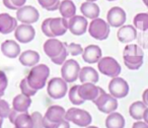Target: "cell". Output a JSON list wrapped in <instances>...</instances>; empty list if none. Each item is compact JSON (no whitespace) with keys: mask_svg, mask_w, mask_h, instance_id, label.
I'll use <instances>...</instances> for the list:
<instances>
[{"mask_svg":"<svg viewBox=\"0 0 148 128\" xmlns=\"http://www.w3.org/2000/svg\"><path fill=\"white\" fill-rule=\"evenodd\" d=\"M49 75L50 68L46 64H37L31 69L29 75L27 76V79L31 87L40 91L44 89V87L46 85Z\"/></svg>","mask_w":148,"mask_h":128,"instance_id":"1","label":"cell"},{"mask_svg":"<svg viewBox=\"0 0 148 128\" xmlns=\"http://www.w3.org/2000/svg\"><path fill=\"white\" fill-rule=\"evenodd\" d=\"M92 103L97 107V109L105 114H110L112 112H115L118 109V101L116 98L112 95L106 93L103 89L99 87V94L97 97L92 101Z\"/></svg>","mask_w":148,"mask_h":128,"instance_id":"2","label":"cell"},{"mask_svg":"<svg viewBox=\"0 0 148 128\" xmlns=\"http://www.w3.org/2000/svg\"><path fill=\"white\" fill-rule=\"evenodd\" d=\"M64 119L69 122H72L73 124L79 126V127H86V126L90 125L91 121H92L91 115L88 112L82 109H78V108L68 109V111H66L65 113Z\"/></svg>","mask_w":148,"mask_h":128,"instance_id":"3","label":"cell"},{"mask_svg":"<svg viewBox=\"0 0 148 128\" xmlns=\"http://www.w3.org/2000/svg\"><path fill=\"white\" fill-rule=\"evenodd\" d=\"M87 30H88L89 35L93 39L99 40V41H103V40L108 39L110 36V33H111L110 25L107 23V21L99 19V17L91 19Z\"/></svg>","mask_w":148,"mask_h":128,"instance_id":"4","label":"cell"},{"mask_svg":"<svg viewBox=\"0 0 148 128\" xmlns=\"http://www.w3.org/2000/svg\"><path fill=\"white\" fill-rule=\"evenodd\" d=\"M97 68L101 74L109 77H117L121 73V65L113 57H101L97 62Z\"/></svg>","mask_w":148,"mask_h":128,"instance_id":"5","label":"cell"},{"mask_svg":"<svg viewBox=\"0 0 148 128\" xmlns=\"http://www.w3.org/2000/svg\"><path fill=\"white\" fill-rule=\"evenodd\" d=\"M68 92L67 83L62 77H53L50 79L47 85V93L50 98L60 100L66 96Z\"/></svg>","mask_w":148,"mask_h":128,"instance_id":"6","label":"cell"},{"mask_svg":"<svg viewBox=\"0 0 148 128\" xmlns=\"http://www.w3.org/2000/svg\"><path fill=\"white\" fill-rule=\"evenodd\" d=\"M80 65L74 59H68L62 64L61 68V77L67 83H72L76 81L79 76Z\"/></svg>","mask_w":148,"mask_h":128,"instance_id":"7","label":"cell"},{"mask_svg":"<svg viewBox=\"0 0 148 128\" xmlns=\"http://www.w3.org/2000/svg\"><path fill=\"white\" fill-rule=\"evenodd\" d=\"M40 19V13L36 7L32 5H23L16 9V19L21 23L33 25Z\"/></svg>","mask_w":148,"mask_h":128,"instance_id":"8","label":"cell"},{"mask_svg":"<svg viewBox=\"0 0 148 128\" xmlns=\"http://www.w3.org/2000/svg\"><path fill=\"white\" fill-rule=\"evenodd\" d=\"M109 93L116 99H123L129 94V85L122 77H113L109 83Z\"/></svg>","mask_w":148,"mask_h":128,"instance_id":"9","label":"cell"},{"mask_svg":"<svg viewBox=\"0 0 148 128\" xmlns=\"http://www.w3.org/2000/svg\"><path fill=\"white\" fill-rule=\"evenodd\" d=\"M88 28L87 19L83 15H73L68 19V30L74 36H82L85 34Z\"/></svg>","mask_w":148,"mask_h":128,"instance_id":"10","label":"cell"},{"mask_svg":"<svg viewBox=\"0 0 148 128\" xmlns=\"http://www.w3.org/2000/svg\"><path fill=\"white\" fill-rule=\"evenodd\" d=\"M14 37L15 40L21 44L31 43L36 37V31L32 25L21 23L14 30Z\"/></svg>","mask_w":148,"mask_h":128,"instance_id":"11","label":"cell"},{"mask_svg":"<svg viewBox=\"0 0 148 128\" xmlns=\"http://www.w3.org/2000/svg\"><path fill=\"white\" fill-rule=\"evenodd\" d=\"M127 21L126 11L122 7L114 6L107 13V23L112 28H120Z\"/></svg>","mask_w":148,"mask_h":128,"instance_id":"12","label":"cell"},{"mask_svg":"<svg viewBox=\"0 0 148 128\" xmlns=\"http://www.w3.org/2000/svg\"><path fill=\"white\" fill-rule=\"evenodd\" d=\"M137 29L132 25H123L119 28L117 38L121 43L129 44L137 38Z\"/></svg>","mask_w":148,"mask_h":128,"instance_id":"13","label":"cell"},{"mask_svg":"<svg viewBox=\"0 0 148 128\" xmlns=\"http://www.w3.org/2000/svg\"><path fill=\"white\" fill-rule=\"evenodd\" d=\"M65 48L64 44L62 42H60L59 40L55 39V38H50L49 40L44 43L43 49L45 54L50 58L57 57Z\"/></svg>","mask_w":148,"mask_h":128,"instance_id":"14","label":"cell"},{"mask_svg":"<svg viewBox=\"0 0 148 128\" xmlns=\"http://www.w3.org/2000/svg\"><path fill=\"white\" fill-rule=\"evenodd\" d=\"M17 27V19L8 13H0V34L8 35Z\"/></svg>","mask_w":148,"mask_h":128,"instance_id":"15","label":"cell"},{"mask_svg":"<svg viewBox=\"0 0 148 128\" xmlns=\"http://www.w3.org/2000/svg\"><path fill=\"white\" fill-rule=\"evenodd\" d=\"M81 55H82V59L85 62L89 64H95L97 63L99 60L101 58L103 52H101V47H99L97 45H89L83 49Z\"/></svg>","mask_w":148,"mask_h":128,"instance_id":"16","label":"cell"},{"mask_svg":"<svg viewBox=\"0 0 148 128\" xmlns=\"http://www.w3.org/2000/svg\"><path fill=\"white\" fill-rule=\"evenodd\" d=\"M50 29L54 37H61L65 35L68 30V19L54 17L50 19Z\"/></svg>","mask_w":148,"mask_h":128,"instance_id":"17","label":"cell"},{"mask_svg":"<svg viewBox=\"0 0 148 128\" xmlns=\"http://www.w3.org/2000/svg\"><path fill=\"white\" fill-rule=\"evenodd\" d=\"M79 96L84 101H91L92 102L99 94V87L95 85V83H85L79 85L78 87Z\"/></svg>","mask_w":148,"mask_h":128,"instance_id":"18","label":"cell"},{"mask_svg":"<svg viewBox=\"0 0 148 128\" xmlns=\"http://www.w3.org/2000/svg\"><path fill=\"white\" fill-rule=\"evenodd\" d=\"M1 52L5 57L14 59L21 54V46L16 41L6 40L1 44Z\"/></svg>","mask_w":148,"mask_h":128,"instance_id":"19","label":"cell"},{"mask_svg":"<svg viewBox=\"0 0 148 128\" xmlns=\"http://www.w3.org/2000/svg\"><path fill=\"white\" fill-rule=\"evenodd\" d=\"M19 62L25 67H33L40 61V54L34 50H25L19 54Z\"/></svg>","mask_w":148,"mask_h":128,"instance_id":"20","label":"cell"},{"mask_svg":"<svg viewBox=\"0 0 148 128\" xmlns=\"http://www.w3.org/2000/svg\"><path fill=\"white\" fill-rule=\"evenodd\" d=\"M65 113H66V110L63 107L55 105L48 108L44 117L49 120V121L53 122V123H59L62 120H64Z\"/></svg>","mask_w":148,"mask_h":128,"instance_id":"21","label":"cell"},{"mask_svg":"<svg viewBox=\"0 0 148 128\" xmlns=\"http://www.w3.org/2000/svg\"><path fill=\"white\" fill-rule=\"evenodd\" d=\"M80 11L84 17L88 19H95L99 17L101 13V9L99 6L95 2H90V1H85L81 4Z\"/></svg>","mask_w":148,"mask_h":128,"instance_id":"22","label":"cell"},{"mask_svg":"<svg viewBox=\"0 0 148 128\" xmlns=\"http://www.w3.org/2000/svg\"><path fill=\"white\" fill-rule=\"evenodd\" d=\"M32 105V99L31 97L23 95V94H19L16 97H14L12 101V109H14L18 113H25L27 112L29 108Z\"/></svg>","mask_w":148,"mask_h":128,"instance_id":"23","label":"cell"},{"mask_svg":"<svg viewBox=\"0 0 148 128\" xmlns=\"http://www.w3.org/2000/svg\"><path fill=\"white\" fill-rule=\"evenodd\" d=\"M78 78L81 81V83H97L99 79V72L95 68H92L90 66H85L83 68H80Z\"/></svg>","mask_w":148,"mask_h":128,"instance_id":"24","label":"cell"},{"mask_svg":"<svg viewBox=\"0 0 148 128\" xmlns=\"http://www.w3.org/2000/svg\"><path fill=\"white\" fill-rule=\"evenodd\" d=\"M58 10L62 17L70 19L76 14V5L74 4V2L71 0H63V1H60Z\"/></svg>","mask_w":148,"mask_h":128,"instance_id":"25","label":"cell"},{"mask_svg":"<svg viewBox=\"0 0 148 128\" xmlns=\"http://www.w3.org/2000/svg\"><path fill=\"white\" fill-rule=\"evenodd\" d=\"M125 118L118 112H112L106 119L107 128H124L125 127Z\"/></svg>","mask_w":148,"mask_h":128,"instance_id":"26","label":"cell"},{"mask_svg":"<svg viewBox=\"0 0 148 128\" xmlns=\"http://www.w3.org/2000/svg\"><path fill=\"white\" fill-rule=\"evenodd\" d=\"M146 108H147V106L142 101L134 102L133 104H131V106L129 108V114L133 119L139 121V120L143 119V115Z\"/></svg>","mask_w":148,"mask_h":128,"instance_id":"27","label":"cell"},{"mask_svg":"<svg viewBox=\"0 0 148 128\" xmlns=\"http://www.w3.org/2000/svg\"><path fill=\"white\" fill-rule=\"evenodd\" d=\"M13 125L15 128H33V119L32 116L27 112L18 113L17 117L15 118Z\"/></svg>","mask_w":148,"mask_h":128,"instance_id":"28","label":"cell"},{"mask_svg":"<svg viewBox=\"0 0 148 128\" xmlns=\"http://www.w3.org/2000/svg\"><path fill=\"white\" fill-rule=\"evenodd\" d=\"M133 25L140 32L148 30V12H141L135 15L133 19Z\"/></svg>","mask_w":148,"mask_h":128,"instance_id":"29","label":"cell"},{"mask_svg":"<svg viewBox=\"0 0 148 128\" xmlns=\"http://www.w3.org/2000/svg\"><path fill=\"white\" fill-rule=\"evenodd\" d=\"M123 56L129 57H137V56H144L143 49L139 45L136 44H128L123 51Z\"/></svg>","mask_w":148,"mask_h":128,"instance_id":"30","label":"cell"},{"mask_svg":"<svg viewBox=\"0 0 148 128\" xmlns=\"http://www.w3.org/2000/svg\"><path fill=\"white\" fill-rule=\"evenodd\" d=\"M78 87L79 85H73L71 89H69V93H68V96H69V100L73 105L75 106H79L82 105L84 103V100H82L79 96L78 93Z\"/></svg>","mask_w":148,"mask_h":128,"instance_id":"31","label":"cell"},{"mask_svg":"<svg viewBox=\"0 0 148 128\" xmlns=\"http://www.w3.org/2000/svg\"><path fill=\"white\" fill-rule=\"evenodd\" d=\"M39 4L48 11H55L59 8L60 0H38Z\"/></svg>","mask_w":148,"mask_h":128,"instance_id":"32","label":"cell"},{"mask_svg":"<svg viewBox=\"0 0 148 128\" xmlns=\"http://www.w3.org/2000/svg\"><path fill=\"white\" fill-rule=\"evenodd\" d=\"M19 89H21V94L27 96V97H33V96H35L38 92L37 89L31 87V85H29V83H27V77L23 78V81H21V83H19Z\"/></svg>","mask_w":148,"mask_h":128,"instance_id":"33","label":"cell"},{"mask_svg":"<svg viewBox=\"0 0 148 128\" xmlns=\"http://www.w3.org/2000/svg\"><path fill=\"white\" fill-rule=\"evenodd\" d=\"M64 46H65L68 54H70V55H72V56H78V55H80V54H82V52H83V48L81 47V45H79V44L64 43Z\"/></svg>","mask_w":148,"mask_h":128,"instance_id":"34","label":"cell"},{"mask_svg":"<svg viewBox=\"0 0 148 128\" xmlns=\"http://www.w3.org/2000/svg\"><path fill=\"white\" fill-rule=\"evenodd\" d=\"M137 42L138 45L142 48V49L148 50V30L147 31H142L137 35Z\"/></svg>","mask_w":148,"mask_h":128,"instance_id":"35","label":"cell"},{"mask_svg":"<svg viewBox=\"0 0 148 128\" xmlns=\"http://www.w3.org/2000/svg\"><path fill=\"white\" fill-rule=\"evenodd\" d=\"M10 106L5 100H2L0 98V117L1 118H8V115L10 113Z\"/></svg>","mask_w":148,"mask_h":128,"instance_id":"36","label":"cell"},{"mask_svg":"<svg viewBox=\"0 0 148 128\" xmlns=\"http://www.w3.org/2000/svg\"><path fill=\"white\" fill-rule=\"evenodd\" d=\"M31 116L33 119V128H44L43 115L40 112H34Z\"/></svg>","mask_w":148,"mask_h":128,"instance_id":"37","label":"cell"},{"mask_svg":"<svg viewBox=\"0 0 148 128\" xmlns=\"http://www.w3.org/2000/svg\"><path fill=\"white\" fill-rule=\"evenodd\" d=\"M8 85V78L4 71L0 70V95L4 96V92Z\"/></svg>","mask_w":148,"mask_h":128,"instance_id":"38","label":"cell"},{"mask_svg":"<svg viewBox=\"0 0 148 128\" xmlns=\"http://www.w3.org/2000/svg\"><path fill=\"white\" fill-rule=\"evenodd\" d=\"M64 44V43H63ZM67 55H68V52L66 50V48H64L63 51L57 56V57H54V58H51L52 62L56 65H62L64 62L66 61V58H67Z\"/></svg>","mask_w":148,"mask_h":128,"instance_id":"39","label":"cell"},{"mask_svg":"<svg viewBox=\"0 0 148 128\" xmlns=\"http://www.w3.org/2000/svg\"><path fill=\"white\" fill-rule=\"evenodd\" d=\"M50 19H46L45 21L42 23L41 29H42V32H43V34L46 36V37H48V38H55L53 34H52L51 29H50Z\"/></svg>","mask_w":148,"mask_h":128,"instance_id":"40","label":"cell"},{"mask_svg":"<svg viewBox=\"0 0 148 128\" xmlns=\"http://www.w3.org/2000/svg\"><path fill=\"white\" fill-rule=\"evenodd\" d=\"M132 128H148V124L145 123L144 121H141V120H139V121L135 122V123L133 124Z\"/></svg>","mask_w":148,"mask_h":128,"instance_id":"41","label":"cell"},{"mask_svg":"<svg viewBox=\"0 0 148 128\" xmlns=\"http://www.w3.org/2000/svg\"><path fill=\"white\" fill-rule=\"evenodd\" d=\"M11 2H12V4L14 5L15 7H16V9H18L19 7L25 5L27 0H11Z\"/></svg>","mask_w":148,"mask_h":128,"instance_id":"42","label":"cell"},{"mask_svg":"<svg viewBox=\"0 0 148 128\" xmlns=\"http://www.w3.org/2000/svg\"><path fill=\"white\" fill-rule=\"evenodd\" d=\"M17 115H18V112H16L14 109H11L10 110V113H9V115H8V119H9V121H10L12 124H13V122H14L15 118L17 117Z\"/></svg>","mask_w":148,"mask_h":128,"instance_id":"43","label":"cell"},{"mask_svg":"<svg viewBox=\"0 0 148 128\" xmlns=\"http://www.w3.org/2000/svg\"><path fill=\"white\" fill-rule=\"evenodd\" d=\"M3 5H4L6 8L10 9V10H16V7L12 4L11 0H3Z\"/></svg>","mask_w":148,"mask_h":128,"instance_id":"44","label":"cell"},{"mask_svg":"<svg viewBox=\"0 0 148 128\" xmlns=\"http://www.w3.org/2000/svg\"><path fill=\"white\" fill-rule=\"evenodd\" d=\"M142 102H143V103L148 107V89H145L144 93H143V95H142Z\"/></svg>","mask_w":148,"mask_h":128,"instance_id":"45","label":"cell"},{"mask_svg":"<svg viewBox=\"0 0 148 128\" xmlns=\"http://www.w3.org/2000/svg\"><path fill=\"white\" fill-rule=\"evenodd\" d=\"M143 120L145 123L148 124V107L146 108L145 112H144V115H143Z\"/></svg>","mask_w":148,"mask_h":128,"instance_id":"46","label":"cell"},{"mask_svg":"<svg viewBox=\"0 0 148 128\" xmlns=\"http://www.w3.org/2000/svg\"><path fill=\"white\" fill-rule=\"evenodd\" d=\"M142 1H143V3L146 5V7L148 8V0H142Z\"/></svg>","mask_w":148,"mask_h":128,"instance_id":"47","label":"cell"},{"mask_svg":"<svg viewBox=\"0 0 148 128\" xmlns=\"http://www.w3.org/2000/svg\"><path fill=\"white\" fill-rule=\"evenodd\" d=\"M2 123H3V118L0 117V128L2 127Z\"/></svg>","mask_w":148,"mask_h":128,"instance_id":"48","label":"cell"},{"mask_svg":"<svg viewBox=\"0 0 148 128\" xmlns=\"http://www.w3.org/2000/svg\"><path fill=\"white\" fill-rule=\"evenodd\" d=\"M86 128H99V127H97V126H92V125H88V126H86Z\"/></svg>","mask_w":148,"mask_h":128,"instance_id":"49","label":"cell"},{"mask_svg":"<svg viewBox=\"0 0 148 128\" xmlns=\"http://www.w3.org/2000/svg\"><path fill=\"white\" fill-rule=\"evenodd\" d=\"M85 1H90V2H95L97 0H85Z\"/></svg>","mask_w":148,"mask_h":128,"instance_id":"50","label":"cell"},{"mask_svg":"<svg viewBox=\"0 0 148 128\" xmlns=\"http://www.w3.org/2000/svg\"><path fill=\"white\" fill-rule=\"evenodd\" d=\"M108 1H116V0H108Z\"/></svg>","mask_w":148,"mask_h":128,"instance_id":"51","label":"cell"},{"mask_svg":"<svg viewBox=\"0 0 148 128\" xmlns=\"http://www.w3.org/2000/svg\"><path fill=\"white\" fill-rule=\"evenodd\" d=\"M1 97H3V96H2V95H0V98H1Z\"/></svg>","mask_w":148,"mask_h":128,"instance_id":"52","label":"cell"},{"mask_svg":"<svg viewBox=\"0 0 148 128\" xmlns=\"http://www.w3.org/2000/svg\"><path fill=\"white\" fill-rule=\"evenodd\" d=\"M14 128H15V127H14Z\"/></svg>","mask_w":148,"mask_h":128,"instance_id":"53","label":"cell"}]
</instances>
